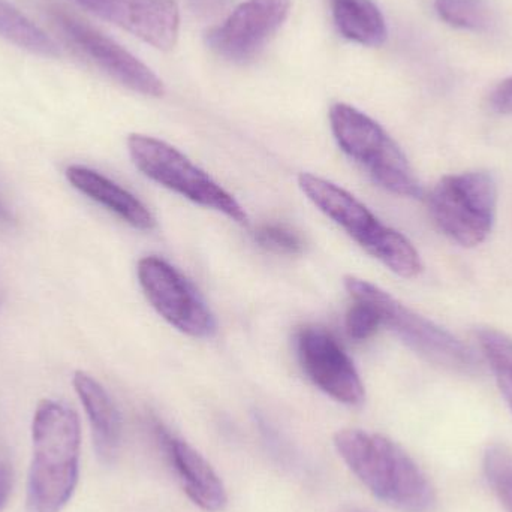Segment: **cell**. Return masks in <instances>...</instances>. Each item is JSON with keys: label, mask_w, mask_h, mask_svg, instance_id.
<instances>
[{"label": "cell", "mask_w": 512, "mask_h": 512, "mask_svg": "<svg viewBox=\"0 0 512 512\" xmlns=\"http://www.w3.org/2000/svg\"><path fill=\"white\" fill-rule=\"evenodd\" d=\"M81 426L77 412L44 399L32 420V462L27 475L26 512H60L80 478Z\"/></svg>", "instance_id": "obj_1"}, {"label": "cell", "mask_w": 512, "mask_h": 512, "mask_svg": "<svg viewBox=\"0 0 512 512\" xmlns=\"http://www.w3.org/2000/svg\"><path fill=\"white\" fill-rule=\"evenodd\" d=\"M337 453L373 496L402 512H432L435 489L420 466L400 445L376 433L340 430Z\"/></svg>", "instance_id": "obj_2"}, {"label": "cell", "mask_w": 512, "mask_h": 512, "mask_svg": "<svg viewBox=\"0 0 512 512\" xmlns=\"http://www.w3.org/2000/svg\"><path fill=\"white\" fill-rule=\"evenodd\" d=\"M298 186L316 209L397 276L412 279L423 271L414 245L399 231L382 224L354 195L310 173L298 176Z\"/></svg>", "instance_id": "obj_3"}, {"label": "cell", "mask_w": 512, "mask_h": 512, "mask_svg": "<svg viewBox=\"0 0 512 512\" xmlns=\"http://www.w3.org/2000/svg\"><path fill=\"white\" fill-rule=\"evenodd\" d=\"M352 300H364L378 312L381 325L393 331L406 346L433 366L460 375H475L481 364L474 349L435 322L418 315L384 289L360 277L343 279Z\"/></svg>", "instance_id": "obj_4"}, {"label": "cell", "mask_w": 512, "mask_h": 512, "mask_svg": "<svg viewBox=\"0 0 512 512\" xmlns=\"http://www.w3.org/2000/svg\"><path fill=\"white\" fill-rule=\"evenodd\" d=\"M334 140L367 176L399 197H421L420 182L408 158L378 122L351 105L337 102L330 108Z\"/></svg>", "instance_id": "obj_5"}, {"label": "cell", "mask_w": 512, "mask_h": 512, "mask_svg": "<svg viewBox=\"0 0 512 512\" xmlns=\"http://www.w3.org/2000/svg\"><path fill=\"white\" fill-rule=\"evenodd\" d=\"M498 185L487 171L442 177L429 195V210L439 230L463 248H475L492 233Z\"/></svg>", "instance_id": "obj_6"}, {"label": "cell", "mask_w": 512, "mask_h": 512, "mask_svg": "<svg viewBox=\"0 0 512 512\" xmlns=\"http://www.w3.org/2000/svg\"><path fill=\"white\" fill-rule=\"evenodd\" d=\"M128 152L135 167L158 185L198 206L222 213L231 221L248 222V215L239 201L176 147L149 135L131 134Z\"/></svg>", "instance_id": "obj_7"}, {"label": "cell", "mask_w": 512, "mask_h": 512, "mask_svg": "<svg viewBox=\"0 0 512 512\" xmlns=\"http://www.w3.org/2000/svg\"><path fill=\"white\" fill-rule=\"evenodd\" d=\"M137 276L147 300L168 324L195 339L215 336V316L170 262L155 255L144 256L138 261Z\"/></svg>", "instance_id": "obj_8"}, {"label": "cell", "mask_w": 512, "mask_h": 512, "mask_svg": "<svg viewBox=\"0 0 512 512\" xmlns=\"http://www.w3.org/2000/svg\"><path fill=\"white\" fill-rule=\"evenodd\" d=\"M304 375L322 393L348 406L364 402L366 391L349 355L336 337L318 325H306L295 336Z\"/></svg>", "instance_id": "obj_9"}, {"label": "cell", "mask_w": 512, "mask_h": 512, "mask_svg": "<svg viewBox=\"0 0 512 512\" xmlns=\"http://www.w3.org/2000/svg\"><path fill=\"white\" fill-rule=\"evenodd\" d=\"M51 17L66 38L117 83L140 95L152 98L164 95L161 78L110 36L60 8L51 9Z\"/></svg>", "instance_id": "obj_10"}, {"label": "cell", "mask_w": 512, "mask_h": 512, "mask_svg": "<svg viewBox=\"0 0 512 512\" xmlns=\"http://www.w3.org/2000/svg\"><path fill=\"white\" fill-rule=\"evenodd\" d=\"M291 0H246L207 32V45L230 62L255 59L285 23Z\"/></svg>", "instance_id": "obj_11"}, {"label": "cell", "mask_w": 512, "mask_h": 512, "mask_svg": "<svg viewBox=\"0 0 512 512\" xmlns=\"http://www.w3.org/2000/svg\"><path fill=\"white\" fill-rule=\"evenodd\" d=\"M104 20L131 32L158 50H173L179 38L176 0H75Z\"/></svg>", "instance_id": "obj_12"}, {"label": "cell", "mask_w": 512, "mask_h": 512, "mask_svg": "<svg viewBox=\"0 0 512 512\" xmlns=\"http://www.w3.org/2000/svg\"><path fill=\"white\" fill-rule=\"evenodd\" d=\"M155 432L189 499L201 510L224 511L228 504L227 490L210 463L191 445L171 435L161 424H156Z\"/></svg>", "instance_id": "obj_13"}, {"label": "cell", "mask_w": 512, "mask_h": 512, "mask_svg": "<svg viewBox=\"0 0 512 512\" xmlns=\"http://www.w3.org/2000/svg\"><path fill=\"white\" fill-rule=\"evenodd\" d=\"M72 385L89 418L96 456L105 465H111L119 456L122 444V418L119 409L107 390L89 373L83 370L75 372Z\"/></svg>", "instance_id": "obj_14"}, {"label": "cell", "mask_w": 512, "mask_h": 512, "mask_svg": "<svg viewBox=\"0 0 512 512\" xmlns=\"http://www.w3.org/2000/svg\"><path fill=\"white\" fill-rule=\"evenodd\" d=\"M65 176L72 188L119 216L135 230L152 231L156 227L155 216L134 194L99 171L71 165L66 168Z\"/></svg>", "instance_id": "obj_15"}, {"label": "cell", "mask_w": 512, "mask_h": 512, "mask_svg": "<svg viewBox=\"0 0 512 512\" xmlns=\"http://www.w3.org/2000/svg\"><path fill=\"white\" fill-rule=\"evenodd\" d=\"M337 29L345 38L366 47H379L387 41L384 15L372 0H330Z\"/></svg>", "instance_id": "obj_16"}, {"label": "cell", "mask_w": 512, "mask_h": 512, "mask_svg": "<svg viewBox=\"0 0 512 512\" xmlns=\"http://www.w3.org/2000/svg\"><path fill=\"white\" fill-rule=\"evenodd\" d=\"M0 36L18 48L38 56H60L56 41L8 0H0Z\"/></svg>", "instance_id": "obj_17"}, {"label": "cell", "mask_w": 512, "mask_h": 512, "mask_svg": "<svg viewBox=\"0 0 512 512\" xmlns=\"http://www.w3.org/2000/svg\"><path fill=\"white\" fill-rule=\"evenodd\" d=\"M477 337L499 390L512 411V339L493 328L477 331Z\"/></svg>", "instance_id": "obj_18"}, {"label": "cell", "mask_w": 512, "mask_h": 512, "mask_svg": "<svg viewBox=\"0 0 512 512\" xmlns=\"http://www.w3.org/2000/svg\"><path fill=\"white\" fill-rule=\"evenodd\" d=\"M435 8L445 23L457 29L481 32L492 24L486 0H435Z\"/></svg>", "instance_id": "obj_19"}, {"label": "cell", "mask_w": 512, "mask_h": 512, "mask_svg": "<svg viewBox=\"0 0 512 512\" xmlns=\"http://www.w3.org/2000/svg\"><path fill=\"white\" fill-rule=\"evenodd\" d=\"M484 474L505 511L512 512V451L504 445H490L484 453Z\"/></svg>", "instance_id": "obj_20"}, {"label": "cell", "mask_w": 512, "mask_h": 512, "mask_svg": "<svg viewBox=\"0 0 512 512\" xmlns=\"http://www.w3.org/2000/svg\"><path fill=\"white\" fill-rule=\"evenodd\" d=\"M255 240L261 248L274 254L298 255L304 243L300 234L282 224H264L256 230Z\"/></svg>", "instance_id": "obj_21"}, {"label": "cell", "mask_w": 512, "mask_h": 512, "mask_svg": "<svg viewBox=\"0 0 512 512\" xmlns=\"http://www.w3.org/2000/svg\"><path fill=\"white\" fill-rule=\"evenodd\" d=\"M381 319L372 304L364 300H354L345 318V328L348 336L355 342L370 339L379 330Z\"/></svg>", "instance_id": "obj_22"}, {"label": "cell", "mask_w": 512, "mask_h": 512, "mask_svg": "<svg viewBox=\"0 0 512 512\" xmlns=\"http://www.w3.org/2000/svg\"><path fill=\"white\" fill-rule=\"evenodd\" d=\"M490 107L499 114H512V77L502 81L490 96Z\"/></svg>", "instance_id": "obj_23"}, {"label": "cell", "mask_w": 512, "mask_h": 512, "mask_svg": "<svg viewBox=\"0 0 512 512\" xmlns=\"http://www.w3.org/2000/svg\"><path fill=\"white\" fill-rule=\"evenodd\" d=\"M191 8L198 14L209 15L221 11L228 0H189Z\"/></svg>", "instance_id": "obj_24"}, {"label": "cell", "mask_w": 512, "mask_h": 512, "mask_svg": "<svg viewBox=\"0 0 512 512\" xmlns=\"http://www.w3.org/2000/svg\"><path fill=\"white\" fill-rule=\"evenodd\" d=\"M12 490V472L6 466H0V511L8 502Z\"/></svg>", "instance_id": "obj_25"}, {"label": "cell", "mask_w": 512, "mask_h": 512, "mask_svg": "<svg viewBox=\"0 0 512 512\" xmlns=\"http://www.w3.org/2000/svg\"><path fill=\"white\" fill-rule=\"evenodd\" d=\"M14 221V215H12L11 210L0 201V222H2V224H12Z\"/></svg>", "instance_id": "obj_26"}, {"label": "cell", "mask_w": 512, "mask_h": 512, "mask_svg": "<svg viewBox=\"0 0 512 512\" xmlns=\"http://www.w3.org/2000/svg\"><path fill=\"white\" fill-rule=\"evenodd\" d=\"M0 297H2V292H0Z\"/></svg>", "instance_id": "obj_27"}]
</instances>
